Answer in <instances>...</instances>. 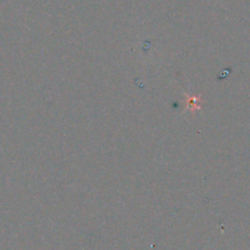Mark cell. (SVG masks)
<instances>
[{
	"mask_svg": "<svg viewBox=\"0 0 250 250\" xmlns=\"http://www.w3.org/2000/svg\"><path fill=\"white\" fill-rule=\"evenodd\" d=\"M200 98L195 97V95H189L187 97V109H190L192 111L194 110H199L200 109Z\"/></svg>",
	"mask_w": 250,
	"mask_h": 250,
	"instance_id": "1",
	"label": "cell"
}]
</instances>
